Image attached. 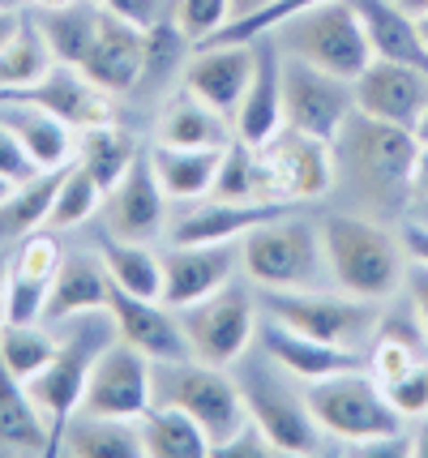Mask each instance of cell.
Instances as JSON below:
<instances>
[{"mask_svg": "<svg viewBox=\"0 0 428 458\" xmlns=\"http://www.w3.org/2000/svg\"><path fill=\"white\" fill-rule=\"evenodd\" d=\"M210 198H231V201H287L279 193V180L265 163L262 146H248V141L231 138L223 146V159H219V176H214V193Z\"/></svg>", "mask_w": 428, "mask_h": 458, "instance_id": "obj_31", "label": "cell"}, {"mask_svg": "<svg viewBox=\"0 0 428 458\" xmlns=\"http://www.w3.org/2000/svg\"><path fill=\"white\" fill-rule=\"evenodd\" d=\"M257 347L279 369H287L296 381H322V377H334V373H347V369H360L365 364V352L330 347V343L313 339V335H300V330L283 326V321L270 318V313H262V321H257Z\"/></svg>", "mask_w": 428, "mask_h": 458, "instance_id": "obj_23", "label": "cell"}, {"mask_svg": "<svg viewBox=\"0 0 428 458\" xmlns=\"http://www.w3.org/2000/svg\"><path fill=\"white\" fill-rule=\"evenodd\" d=\"M0 326H4V321H0Z\"/></svg>", "mask_w": 428, "mask_h": 458, "instance_id": "obj_59", "label": "cell"}, {"mask_svg": "<svg viewBox=\"0 0 428 458\" xmlns=\"http://www.w3.org/2000/svg\"><path fill=\"white\" fill-rule=\"evenodd\" d=\"M61 261H64V249H61V240H56V227H35V232L18 236V244H13V253H9V275H13V279H30V283H47V287H52Z\"/></svg>", "mask_w": 428, "mask_h": 458, "instance_id": "obj_40", "label": "cell"}, {"mask_svg": "<svg viewBox=\"0 0 428 458\" xmlns=\"http://www.w3.org/2000/svg\"><path fill=\"white\" fill-rule=\"evenodd\" d=\"M415 21H420V35H424V43H428V9H424V13H420Z\"/></svg>", "mask_w": 428, "mask_h": 458, "instance_id": "obj_56", "label": "cell"}, {"mask_svg": "<svg viewBox=\"0 0 428 458\" xmlns=\"http://www.w3.org/2000/svg\"><path fill=\"white\" fill-rule=\"evenodd\" d=\"M415 129H399V124H382L373 116L347 120L343 138L334 146H343V155L351 159V172L360 180V189H368L373 198L394 201V206H411V163H415Z\"/></svg>", "mask_w": 428, "mask_h": 458, "instance_id": "obj_10", "label": "cell"}, {"mask_svg": "<svg viewBox=\"0 0 428 458\" xmlns=\"http://www.w3.org/2000/svg\"><path fill=\"white\" fill-rule=\"evenodd\" d=\"M138 155H142L138 138H133V133H124L116 120H107V124H90V129L78 133V163L99 180L103 198L121 184V176L138 163Z\"/></svg>", "mask_w": 428, "mask_h": 458, "instance_id": "obj_33", "label": "cell"}, {"mask_svg": "<svg viewBox=\"0 0 428 458\" xmlns=\"http://www.w3.org/2000/svg\"><path fill=\"white\" fill-rule=\"evenodd\" d=\"M52 64H56V56H52V47L43 39L39 21H35V13H26L18 26V35L0 47V95L39 81Z\"/></svg>", "mask_w": 428, "mask_h": 458, "instance_id": "obj_36", "label": "cell"}, {"mask_svg": "<svg viewBox=\"0 0 428 458\" xmlns=\"http://www.w3.org/2000/svg\"><path fill=\"white\" fill-rule=\"evenodd\" d=\"M99 206H103L99 180L73 159L61 172V184H56V198H52L47 227H56V232H64V227H82L86 219H95V210H99Z\"/></svg>", "mask_w": 428, "mask_h": 458, "instance_id": "obj_39", "label": "cell"}, {"mask_svg": "<svg viewBox=\"0 0 428 458\" xmlns=\"http://www.w3.org/2000/svg\"><path fill=\"white\" fill-rule=\"evenodd\" d=\"M78 69H82L95 86H103L107 95L138 90L146 78V30H138L133 21H124L103 9L95 43H90V52L82 56Z\"/></svg>", "mask_w": 428, "mask_h": 458, "instance_id": "obj_21", "label": "cell"}, {"mask_svg": "<svg viewBox=\"0 0 428 458\" xmlns=\"http://www.w3.org/2000/svg\"><path fill=\"white\" fill-rule=\"evenodd\" d=\"M138 433H142L146 458H210L214 450L202 424L172 403H155L138 420Z\"/></svg>", "mask_w": 428, "mask_h": 458, "instance_id": "obj_32", "label": "cell"}, {"mask_svg": "<svg viewBox=\"0 0 428 458\" xmlns=\"http://www.w3.org/2000/svg\"><path fill=\"white\" fill-rule=\"evenodd\" d=\"M26 4H30V9H69V4H78V0H26Z\"/></svg>", "mask_w": 428, "mask_h": 458, "instance_id": "obj_53", "label": "cell"}, {"mask_svg": "<svg viewBox=\"0 0 428 458\" xmlns=\"http://www.w3.org/2000/svg\"><path fill=\"white\" fill-rule=\"evenodd\" d=\"M386 394L394 399V407H399L407 420L420 416V411H428V360H424V364H415L407 377L390 381Z\"/></svg>", "mask_w": 428, "mask_h": 458, "instance_id": "obj_43", "label": "cell"}, {"mask_svg": "<svg viewBox=\"0 0 428 458\" xmlns=\"http://www.w3.org/2000/svg\"><path fill=\"white\" fill-rule=\"evenodd\" d=\"M253 64H257V39L253 43H210V47H193L180 81L202 103H210L214 112H223L227 120H236V107L245 99L248 78H253Z\"/></svg>", "mask_w": 428, "mask_h": 458, "instance_id": "obj_18", "label": "cell"}, {"mask_svg": "<svg viewBox=\"0 0 428 458\" xmlns=\"http://www.w3.org/2000/svg\"><path fill=\"white\" fill-rule=\"evenodd\" d=\"M167 193L155 167H150V150L138 155V163L121 176V184L103 198V219H107V232L121 240H142V244H155V240L167 236Z\"/></svg>", "mask_w": 428, "mask_h": 458, "instance_id": "obj_15", "label": "cell"}, {"mask_svg": "<svg viewBox=\"0 0 428 458\" xmlns=\"http://www.w3.org/2000/svg\"><path fill=\"white\" fill-rule=\"evenodd\" d=\"M107 313H112L116 335H121L124 343H133V347H138L142 356H150L155 364L189 356V339H184V330H180V318H176V309H167L164 300L133 296V292H121V287L112 283Z\"/></svg>", "mask_w": 428, "mask_h": 458, "instance_id": "obj_20", "label": "cell"}, {"mask_svg": "<svg viewBox=\"0 0 428 458\" xmlns=\"http://www.w3.org/2000/svg\"><path fill=\"white\" fill-rule=\"evenodd\" d=\"M26 0H0V9H21Z\"/></svg>", "mask_w": 428, "mask_h": 458, "instance_id": "obj_57", "label": "cell"}, {"mask_svg": "<svg viewBox=\"0 0 428 458\" xmlns=\"http://www.w3.org/2000/svg\"><path fill=\"white\" fill-rule=\"evenodd\" d=\"M0 124L18 133V141L30 150V159L39 163L43 172L69 167V163L78 159V129L64 124L56 112H47L39 103L0 99Z\"/></svg>", "mask_w": 428, "mask_h": 458, "instance_id": "obj_24", "label": "cell"}, {"mask_svg": "<svg viewBox=\"0 0 428 458\" xmlns=\"http://www.w3.org/2000/svg\"><path fill=\"white\" fill-rule=\"evenodd\" d=\"M407 441H411V458H428V411L415 416V428H407Z\"/></svg>", "mask_w": 428, "mask_h": 458, "instance_id": "obj_48", "label": "cell"}, {"mask_svg": "<svg viewBox=\"0 0 428 458\" xmlns=\"http://www.w3.org/2000/svg\"><path fill=\"white\" fill-rule=\"evenodd\" d=\"M270 0H231V9H236V18H245V13H257V9H265ZM231 18V21H236Z\"/></svg>", "mask_w": 428, "mask_h": 458, "instance_id": "obj_51", "label": "cell"}, {"mask_svg": "<svg viewBox=\"0 0 428 458\" xmlns=\"http://www.w3.org/2000/svg\"><path fill=\"white\" fill-rule=\"evenodd\" d=\"M356 112L382 124L420 129L428 112V73L403 60H368V69L356 78Z\"/></svg>", "mask_w": 428, "mask_h": 458, "instance_id": "obj_14", "label": "cell"}, {"mask_svg": "<svg viewBox=\"0 0 428 458\" xmlns=\"http://www.w3.org/2000/svg\"><path fill=\"white\" fill-rule=\"evenodd\" d=\"M107 296H112V275H107L103 258L99 253H73L61 261L56 279L47 287L43 321L61 326V321L82 318V313H99V309H107Z\"/></svg>", "mask_w": 428, "mask_h": 458, "instance_id": "obj_25", "label": "cell"}, {"mask_svg": "<svg viewBox=\"0 0 428 458\" xmlns=\"http://www.w3.org/2000/svg\"><path fill=\"white\" fill-rule=\"evenodd\" d=\"M0 454H56L52 424L39 411L26 381L0 364Z\"/></svg>", "mask_w": 428, "mask_h": 458, "instance_id": "obj_28", "label": "cell"}, {"mask_svg": "<svg viewBox=\"0 0 428 458\" xmlns=\"http://www.w3.org/2000/svg\"><path fill=\"white\" fill-rule=\"evenodd\" d=\"M365 21L368 47L377 60H403L428 73V43L420 35V21L411 18L399 0H351Z\"/></svg>", "mask_w": 428, "mask_h": 458, "instance_id": "obj_26", "label": "cell"}, {"mask_svg": "<svg viewBox=\"0 0 428 458\" xmlns=\"http://www.w3.org/2000/svg\"><path fill=\"white\" fill-rule=\"evenodd\" d=\"M146 150H150V167L172 201H202L214 193L223 146H164V141H155Z\"/></svg>", "mask_w": 428, "mask_h": 458, "instance_id": "obj_27", "label": "cell"}, {"mask_svg": "<svg viewBox=\"0 0 428 458\" xmlns=\"http://www.w3.org/2000/svg\"><path fill=\"white\" fill-rule=\"evenodd\" d=\"M305 399L317 424H322V433L347 441V445H368V441L407 433V416L394 407L386 386L373 377L365 364L322 381H305Z\"/></svg>", "mask_w": 428, "mask_h": 458, "instance_id": "obj_4", "label": "cell"}, {"mask_svg": "<svg viewBox=\"0 0 428 458\" xmlns=\"http://www.w3.org/2000/svg\"><path fill=\"white\" fill-rule=\"evenodd\" d=\"M61 172L64 167L39 172L35 180H26V184H18V189L9 193V201L0 206V236H26V232H35V227H47Z\"/></svg>", "mask_w": 428, "mask_h": 458, "instance_id": "obj_38", "label": "cell"}, {"mask_svg": "<svg viewBox=\"0 0 428 458\" xmlns=\"http://www.w3.org/2000/svg\"><path fill=\"white\" fill-rule=\"evenodd\" d=\"M56 347H61V339L43 321H4L0 326V364L21 381L43 373L56 356Z\"/></svg>", "mask_w": 428, "mask_h": 458, "instance_id": "obj_37", "label": "cell"}, {"mask_svg": "<svg viewBox=\"0 0 428 458\" xmlns=\"http://www.w3.org/2000/svg\"><path fill=\"white\" fill-rule=\"evenodd\" d=\"M99 4L107 13L133 21L138 30H150V26H159L164 18H172V0H99Z\"/></svg>", "mask_w": 428, "mask_h": 458, "instance_id": "obj_44", "label": "cell"}, {"mask_svg": "<svg viewBox=\"0 0 428 458\" xmlns=\"http://www.w3.org/2000/svg\"><path fill=\"white\" fill-rule=\"evenodd\" d=\"M61 326H69V335H61V347H56L52 364L26 381V390L35 394L39 411L47 416V424H52V450L61 445V433H64V424H69V416L82 407L86 377H90L99 352L116 339V326H112V313H107V309L69 318V321H61Z\"/></svg>", "mask_w": 428, "mask_h": 458, "instance_id": "obj_7", "label": "cell"}, {"mask_svg": "<svg viewBox=\"0 0 428 458\" xmlns=\"http://www.w3.org/2000/svg\"><path fill=\"white\" fill-rule=\"evenodd\" d=\"M279 47L287 56H300L317 69H330L339 78L356 81L368 69L373 60V47H368L365 21L356 13L351 0H326V4H313L305 13L287 18L283 26L270 30Z\"/></svg>", "mask_w": 428, "mask_h": 458, "instance_id": "obj_8", "label": "cell"}, {"mask_svg": "<svg viewBox=\"0 0 428 458\" xmlns=\"http://www.w3.org/2000/svg\"><path fill=\"white\" fill-rule=\"evenodd\" d=\"M155 403H172V407L189 411L206 428V437H210L214 450L248 424V407H245L236 373L193 356L155 364Z\"/></svg>", "mask_w": 428, "mask_h": 458, "instance_id": "obj_5", "label": "cell"}, {"mask_svg": "<svg viewBox=\"0 0 428 458\" xmlns=\"http://www.w3.org/2000/svg\"><path fill=\"white\" fill-rule=\"evenodd\" d=\"M172 18L189 39L202 43L210 35H219L236 18V9H231V0H172Z\"/></svg>", "mask_w": 428, "mask_h": 458, "instance_id": "obj_41", "label": "cell"}, {"mask_svg": "<svg viewBox=\"0 0 428 458\" xmlns=\"http://www.w3.org/2000/svg\"><path fill=\"white\" fill-rule=\"evenodd\" d=\"M13 189H18V184H9V180L0 176V206H4V201H9V193H13Z\"/></svg>", "mask_w": 428, "mask_h": 458, "instance_id": "obj_55", "label": "cell"}, {"mask_svg": "<svg viewBox=\"0 0 428 458\" xmlns=\"http://www.w3.org/2000/svg\"><path fill=\"white\" fill-rule=\"evenodd\" d=\"M403 296L411 300V309H415V318H420V326H424V335H428V266H420V261H407Z\"/></svg>", "mask_w": 428, "mask_h": 458, "instance_id": "obj_45", "label": "cell"}, {"mask_svg": "<svg viewBox=\"0 0 428 458\" xmlns=\"http://www.w3.org/2000/svg\"><path fill=\"white\" fill-rule=\"evenodd\" d=\"M399 4L407 9L411 18H420V13H424V9H428V0H399Z\"/></svg>", "mask_w": 428, "mask_h": 458, "instance_id": "obj_54", "label": "cell"}, {"mask_svg": "<svg viewBox=\"0 0 428 458\" xmlns=\"http://www.w3.org/2000/svg\"><path fill=\"white\" fill-rule=\"evenodd\" d=\"M399 236H403V244H407V258L420 261V266H428V227H420V223H403L399 227Z\"/></svg>", "mask_w": 428, "mask_h": 458, "instance_id": "obj_46", "label": "cell"}, {"mask_svg": "<svg viewBox=\"0 0 428 458\" xmlns=\"http://www.w3.org/2000/svg\"><path fill=\"white\" fill-rule=\"evenodd\" d=\"M231 138H236L231 120L214 112L210 103H202L189 86L172 90L155 120V141H164V146H227Z\"/></svg>", "mask_w": 428, "mask_h": 458, "instance_id": "obj_29", "label": "cell"}, {"mask_svg": "<svg viewBox=\"0 0 428 458\" xmlns=\"http://www.w3.org/2000/svg\"><path fill=\"white\" fill-rule=\"evenodd\" d=\"M231 373L240 381L248 420L262 428V437L270 441L274 454H322L326 433H322V424H317V416H313V407L305 399V381H296L287 369H279L257 343L231 364Z\"/></svg>", "mask_w": 428, "mask_h": 458, "instance_id": "obj_2", "label": "cell"}, {"mask_svg": "<svg viewBox=\"0 0 428 458\" xmlns=\"http://www.w3.org/2000/svg\"><path fill=\"white\" fill-rule=\"evenodd\" d=\"M180 330L189 339V356L231 369L257 343V321H262V304H257V287L253 283L231 279L223 283L214 296L176 309Z\"/></svg>", "mask_w": 428, "mask_h": 458, "instance_id": "obj_9", "label": "cell"}, {"mask_svg": "<svg viewBox=\"0 0 428 458\" xmlns=\"http://www.w3.org/2000/svg\"><path fill=\"white\" fill-rule=\"evenodd\" d=\"M231 129L248 146H265L283 129V47L274 35H257V64H253V78L245 86Z\"/></svg>", "mask_w": 428, "mask_h": 458, "instance_id": "obj_22", "label": "cell"}, {"mask_svg": "<svg viewBox=\"0 0 428 458\" xmlns=\"http://www.w3.org/2000/svg\"><path fill=\"white\" fill-rule=\"evenodd\" d=\"M351 116H356V81L283 52V124L334 146Z\"/></svg>", "mask_w": 428, "mask_h": 458, "instance_id": "obj_11", "label": "cell"}, {"mask_svg": "<svg viewBox=\"0 0 428 458\" xmlns=\"http://www.w3.org/2000/svg\"><path fill=\"white\" fill-rule=\"evenodd\" d=\"M39 172L43 167L30 159V150L18 141V133L0 124V176L9 180V184H26V180H35Z\"/></svg>", "mask_w": 428, "mask_h": 458, "instance_id": "obj_42", "label": "cell"}, {"mask_svg": "<svg viewBox=\"0 0 428 458\" xmlns=\"http://www.w3.org/2000/svg\"><path fill=\"white\" fill-rule=\"evenodd\" d=\"M155 407V360L142 356L121 335L107 343L86 377V394L78 411L112 420H142Z\"/></svg>", "mask_w": 428, "mask_h": 458, "instance_id": "obj_12", "label": "cell"}, {"mask_svg": "<svg viewBox=\"0 0 428 458\" xmlns=\"http://www.w3.org/2000/svg\"><path fill=\"white\" fill-rule=\"evenodd\" d=\"M420 138V133H415ZM411 198H428V138L415 141V163H411Z\"/></svg>", "mask_w": 428, "mask_h": 458, "instance_id": "obj_47", "label": "cell"}, {"mask_svg": "<svg viewBox=\"0 0 428 458\" xmlns=\"http://www.w3.org/2000/svg\"><path fill=\"white\" fill-rule=\"evenodd\" d=\"M270 172L279 180V193L287 201H308V198H326L339 180V155L334 146L322 138H308L300 129L283 124L274 138L262 146Z\"/></svg>", "mask_w": 428, "mask_h": 458, "instance_id": "obj_16", "label": "cell"}, {"mask_svg": "<svg viewBox=\"0 0 428 458\" xmlns=\"http://www.w3.org/2000/svg\"><path fill=\"white\" fill-rule=\"evenodd\" d=\"M240 275V240L219 244H172L164 249V304L184 309L214 296L223 283Z\"/></svg>", "mask_w": 428, "mask_h": 458, "instance_id": "obj_17", "label": "cell"}, {"mask_svg": "<svg viewBox=\"0 0 428 458\" xmlns=\"http://www.w3.org/2000/svg\"><path fill=\"white\" fill-rule=\"evenodd\" d=\"M4 292H9V253H0V313H4Z\"/></svg>", "mask_w": 428, "mask_h": 458, "instance_id": "obj_52", "label": "cell"}, {"mask_svg": "<svg viewBox=\"0 0 428 458\" xmlns=\"http://www.w3.org/2000/svg\"><path fill=\"white\" fill-rule=\"evenodd\" d=\"M262 313L279 318L283 326L313 335V339L330 343V347H343V352H365L373 335H377V321L386 300H365L351 296L343 287H308V292H257Z\"/></svg>", "mask_w": 428, "mask_h": 458, "instance_id": "obj_6", "label": "cell"}, {"mask_svg": "<svg viewBox=\"0 0 428 458\" xmlns=\"http://www.w3.org/2000/svg\"><path fill=\"white\" fill-rule=\"evenodd\" d=\"M0 99H26V103H39L47 112H56L64 124H73L78 133L90 129V124H107L112 120V99L116 95H107L103 86L86 78L78 64H64L56 60L39 81H30V86H21V90H9V95H0Z\"/></svg>", "mask_w": 428, "mask_h": 458, "instance_id": "obj_19", "label": "cell"}, {"mask_svg": "<svg viewBox=\"0 0 428 458\" xmlns=\"http://www.w3.org/2000/svg\"><path fill=\"white\" fill-rule=\"evenodd\" d=\"M296 201H231L202 198L180 201V210L167 219V244H219V240H245L253 227L287 215Z\"/></svg>", "mask_w": 428, "mask_h": 458, "instance_id": "obj_13", "label": "cell"}, {"mask_svg": "<svg viewBox=\"0 0 428 458\" xmlns=\"http://www.w3.org/2000/svg\"><path fill=\"white\" fill-rule=\"evenodd\" d=\"M415 133H420V138H428V112L420 116V129H415Z\"/></svg>", "mask_w": 428, "mask_h": 458, "instance_id": "obj_58", "label": "cell"}, {"mask_svg": "<svg viewBox=\"0 0 428 458\" xmlns=\"http://www.w3.org/2000/svg\"><path fill=\"white\" fill-rule=\"evenodd\" d=\"M21 18H26L21 9H0V47H4V43H9V39H13V35H18Z\"/></svg>", "mask_w": 428, "mask_h": 458, "instance_id": "obj_49", "label": "cell"}, {"mask_svg": "<svg viewBox=\"0 0 428 458\" xmlns=\"http://www.w3.org/2000/svg\"><path fill=\"white\" fill-rule=\"evenodd\" d=\"M56 450L73 458H146L138 420L90 416V411H73L69 416Z\"/></svg>", "mask_w": 428, "mask_h": 458, "instance_id": "obj_30", "label": "cell"}, {"mask_svg": "<svg viewBox=\"0 0 428 458\" xmlns=\"http://www.w3.org/2000/svg\"><path fill=\"white\" fill-rule=\"evenodd\" d=\"M30 13L39 21L52 56L64 60V64H82V56L90 52V43H95V30H99L103 4L99 0H78L69 9H43V13L30 9Z\"/></svg>", "mask_w": 428, "mask_h": 458, "instance_id": "obj_35", "label": "cell"}, {"mask_svg": "<svg viewBox=\"0 0 428 458\" xmlns=\"http://www.w3.org/2000/svg\"><path fill=\"white\" fill-rule=\"evenodd\" d=\"M99 258L121 292L164 300V253H155L150 244H142V240H121L107 232V236L99 240Z\"/></svg>", "mask_w": 428, "mask_h": 458, "instance_id": "obj_34", "label": "cell"}, {"mask_svg": "<svg viewBox=\"0 0 428 458\" xmlns=\"http://www.w3.org/2000/svg\"><path fill=\"white\" fill-rule=\"evenodd\" d=\"M407 210H411V215H407L411 223H420V227H428V198H411Z\"/></svg>", "mask_w": 428, "mask_h": 458, "instance_id": "obj_50", "label": "cell"}, {"mask_svg": "<svg viewBox=\"0 0 428 458\" xmlns=\"http://www.w3.org/2000/svg\"><path fill=\"white\" fill-rule=\"evenodd\" d=\"M322 244H326L330 279L351 296L365 300H399L407 279V244L399 227H386L377 219L351 215V210H330L317 219Z\"/></svg>", "mask_w": 428, "mask_h": 458, "instance_id": "obj_1", "label": "cell"}, {"mask_svg": "<svg viewBox=\"0 0 428 458\" xmlns=\"http://www.w3.org/2000/svg\"><path fill=\"white\" fill-rule=\"evenodd\" d=\"M240 275L257 292H308V287H334L330 279L322 227L296 219L291 210L279 219L253 227L240 240Z\"/></svg>", "mask_w": 428, "mask_h": 458, "instance_id": "obj_3", "label": "cell"}]
</instances>
